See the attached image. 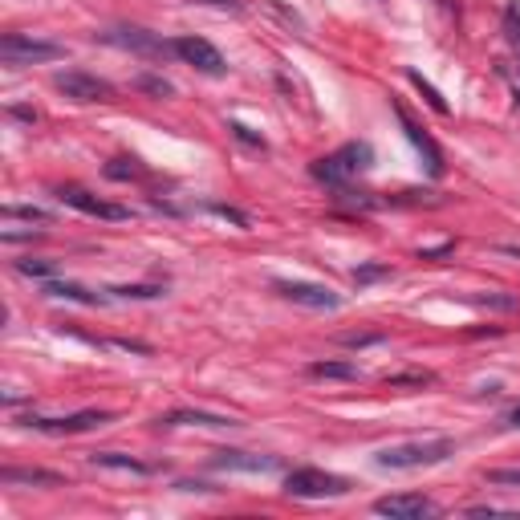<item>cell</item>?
<instances>
[{"label":"cell","instance_id":"277c9868","mask_svg":"<svg viewBox=\"0 0 520 520\" xmlns=\"http://www.w3.org/2000/svg\"><path fill=\"white\" fill-rule=\"evenodd\" d=\"M285 492L301 496V500H330V496H346L350 480H342L334 472H321V468H297L285 476Z\"/></svg>","mask_w":520,"mask_h":520},{"label":"cell","instance_id":"4dcf8cb0","mask_svg":"<svg viewBox=\"0 0 520 520\" xmlns=\"http://www.w3.org/2000/svg\"><path fill=\"white\" fill-rule=\"evenodd\" d=\"M480 305H500V309H516V297H476Z\"/></svg>","mask_w":520,"mask_h":520},{"label":"cell","instance_id":"4316f807","mask_svg":"<svg viewBox=\"0 0 520 520\" xmlns=\"http://www.w3.org/2000/svg\"><path fill=\"white\" fill-rule=\"evenodd\" d=\"M407 382L423 386V382H431V374H427V370H419V374H395V378H386V386H407Z\"/></svg>","mask_w":520,"mask_h":520},{"label":"cell","instance_id":"8992f818","mask_svg":"<svg viewBox=\"0 0 520 520\" xmlns=\"http://www.w3.org/2000/svg\"><path fill=\"white\" fill-rule=\"evenodd\" d=\"M53 86L70 98V102H114V86L106 78H94V74H82V70H61L53 74Z\"/></svg>","mask_w":520,"mask_h":520},{"label":"cell","instance_id":"ba28073f","mask_svg":"<svg viewBox=\"0 0 520 520\" xmlns=\"http://www.w3.org/2000/svg\"><path fill=\"white\" fill-rule=\"evenodd\" d=\"M374 512L390 516V520H423V516H435V500L419 496V492H399V496L374 500Z\"/></svg>","mask_w":520,"mask_h":520},{"label":"cell","instance_id":"5b68a950","mask_svg":"<svg viewBox=\"0 0 520 520\" xmlns=\"http://www.w3.org/2000/svg\"><path fill=\"white\" fill-rule=\"evenodd\" d=\"M110 45H122L130 53H139L147 61H167V57H179L175 53V41H163L159 33H147V29H135V25H122V29H110L102 33Z\"/></svg>","mask_w":520,"mask_h":520},{"label":"cell","instance_id":"e0dca14e","mask_svg":"<svg viewBox=\"0 0 520 520\" xmlns=\"http://www.w3.org/2000/svg\"><path fill=\"white\" fill-rule=\"evenodd\" d=\"M309 378H362V370L354 362H313Z\"/></svg>","mask_w":520,"mask_h":520},{"label":"cell","instance_id":"d4e9b609","mask_svg":"<svg viewBox=\"0 0 520 520\" xmlns=\"http://www.w3.org/2000/svg\"><path fill=\"white\" fill-rule=\"evenodd\" d=\"M118 297H139V301H147V297H159L163 289L159 285H126V289H114Z\"/></svg>","mask_w":520,"mask_h":520},{"label":"cell","instance_id":"f546056e","mask_svg":"<svg viewBox=\"0 0 520 520\" xmlns=\"http://www.w3.org/2000/svg\"><path fill=\"white\" fill-rule=\"evenodd\" d=\"M139 86H143V90H151V94H171V86H167V82H159V78H143Z\"/></svg>","mask_w":520,"mask_h":520},{"label":"cell","instance_id":"ffe728a7","mask_svg":"<svg viewBox=\"0 0 520 520\" xmlns=\"http://www.w3.org/2000/svg\"><path fill=\"white\" fill-rule=\"evenodd\" d=\"M504 37H508L512 53L520 57V0H512V5L504 9Z\"/></svg>","mask_w":520,"mask_h":520},{"label":"cell","instance_id":"52a82bcc","mask_svg":"<svg viewBox=\"0 0 520 520\" xmlns=\"http://www.w3.org/2000/svg\"><path fill=\"white\" fill-rule=\"evenodd\" d=\"M285 301H293V305H305V309H338L342 305V297L330 289V285H309V281H277L273 285Z\"/></svg>","mask_w":520,"mask_h":520},{"label":"cell","instance_id":"3957f363","mask_svg":"<svg viewBox=\"0 0 520 520\" xmlns=\"http://www.w3.org/2000/svg\"><path fill=\"white\" fill-rule=\"evenodd\" d=\"M65 57V45L57 41H41V37H29V33H5L0 37V61L21 70V65H41V61H57Z\"/></svg>","mask_w":520,"mask_h":520},{"label":"cell","instance_id":"f1b7e54d","mask_svg":"<svg viewBox=\"0 0 520 520\" xmlns=\"http://www.w3.org/2000/svg\"><path fill=\"white\" fill-rule=\"evenodd\" d=\"M374 342H382V334H346V338H342V346H354V350L374 346Z\"/></svg>","mask_w":520,"mask_h":520},{"label":"cell","instance_id":"603a6c76","mask_svg":"<svg viewBox=\"0 0 520 520\" xmlns=\"http://www.w3.org/2000/svg\"><path fill=\"white\" fill-rule=\"evenodd\" d=\"M17 273H25V277H49L53 265H49V260H17Z\"/></svg>","mask_w":520,"mask_h":520},{"label":"cell","instance_id":"d6a6232c","mask_svg":"<svg viewBox=\"0 0 520 520\" xmlns=\"http://www.w3.org/2000/svg\"><path fill=\"white\" fill-rule=\"evenodd\" d=\"M504 78L512 82V94H516V102H520V74H512V70H504Z\"/></svg>","mask_w":520,"mask_h":520},{"label":"cell","instance_id":"9a60e30c","mask_svg":"<svg viewBox=\"0 0 520 520\" xmlns=\"http://www.w3.org/2000/svg\"><path fill=\"white\" fill-rule=\"evenodd\" d=\"M163 427H236V419L228 415H208V411H175L167 419H159Z\"/></svg>","mask_w":520,"mask_h":520},{"label":"cell","instance_id":"83f0119b","mask_svg":"<svg viewBox=\"0 0 520 520\" xmlns=\"http://www.w3.org/2000/svg\"><path fill=\"white\" fill-rule=\"evenodd\" d=\"M386 273H390L386 265H366V269H358V273H354V281H358V285H366V281H378V277H386Z\"/></svg>","mask_w":520,"mask_h":520},{"label":"cell","instance_id":"484cf974","mask_svg":"<svg viewBox=\"0 0 520 520\" xmlns=\"http://www.w3.org/2000/svg\"><path fill=\"white\" fill-rule=\"evenodd\" d=\"M228 130H232V135H236L240 143H248V147H265V139L252 135V130H248V126H240V122H228Z\"/></svg>","mask_w":520,"mask_h":520},{"label":"cell","instance_id":"5bb4252c","mask_svg":"<svg viewBox=\"0 0 520 520\" xmlns=\"http://www.w3.org/2000/svg\"><path fill=\"white\" fill-rule=\"evenodd\" d=\"M94 468H114V472H135V476H151V464L135 460V455H122V451H94L90 455Z\"/></svg>","mask_w":520,"mask_h":520},{"label":"cell","instance_id":"6da1fadb","mask_svg":"<svg viewBox=\"0 0 520 520\" xmlns=\"http://www.w3.org/2000/svg\"><path fill=\"white\" fill-rule=\"evenodd\" d=\"M455 451L451 439H415V443H399V447H382L374 455L378 468H390V472H411V468H435L443 464L447 455Z\"/></svg>","mask_w":520,"mask_h":520},{"label":"cell","instance_id":"ac0fdd59","mask_svg":"<svg viewBox=\"0 0 520 520\" xmlns=\"http://www.w3.org/2000/svg\"><path fill=\"white\" fill-rule=\"evenodd\" d=\"M45 293H49V297H65V301H82V305H98L94 293H86L82 285H70V281H49Z\"/></svg>","mask_w":520,"mask_h":520},{"label":"cell","instance_id":"7a4b0ae2","mask_svg":"<svg viewBox=\"0 0 520 520\" xmlns=\"http://www.w3.org/2000/svg\"><path fill=\"white\" fill-rule=\"evenodd\" d=\"M370 163H374L370 143H346V147H338L334 155L317 159V163L309 167V175L321 179V183H330V187H346V183H350L354 175H362Z\"/></svg>","mask_w":520,"mask_h":520},{"label":"cell","instance_id":"9c48e42d","mask_svg":"<svg viewBox=\"0 0 520 520\" xmlns=\"http://www.w3.org/2000/svg\"><path fill=\"white\" fill-rule=\"evenodd\" d=\"M175 53H179L187 65H195L200 74H224V70H228L224 53H220L212 41H204V37H179V41H175Z\"/></svg>","mask_w":520,"mask_h":520},{"label":"cell","instance_id":"d6986e66","mask_svg":"<svg viewBox=\"0 0 520 520\" xmlns=\"http://www.w3.org/2000/svg\"><path fill=\"white\" fill-rule=\"evenodd\" d=\"M407 78H411V86H415V90H419V94L427 98V106H431L435 114H447V102H443V94H439V90H435V86H431V82H427L423 74H415V70H411Z\"/></svg>","mask_w":520,"mask_h":520},{"label":"cell","instance_id":"4fadbf2b","mask_svg":"<svg viewBox=\"0 0 520 520\" xmlns=\"http://www.w3.org/2000/svg\"><path fill=\"white\" fill-rule=\"evenodd\" d=\"M212 468H220V472H277L281 468V460L277 455H252V451H216V460H212Z\"/></svg>","mask_w":520,"mask_h":520},{"label":"cell","instance_id":"836d02e7","mask_svg":"<svg viewBox=\"0 0 520 520\" xmlns=\"http://www.w3.org/2000/svg\"><path fill=\"white\" fill-rule=\"evenodd\" d=\"M504 423H508V427H520V407H512V411L504 415Z\"/></svg>","mask_w":520,"mask_h":520},{"label":"cell","instance_id":"cb8c5ba5","mask_svg":"<svg viewBox=\"0 0 520 520\" xmlns=\"http://www.w3.org/2000/svg\"><path fill=\"white\" fill-rule=\"evenodd\" d=\"M488 484H508V488H520V468H496L484 476Z\"/></svg>","mask_w":520,"mask_h":520},{"label":"cell","instance_id":"7402d4cb","mask_svg":"<svg viewBox=\"0 0 520 520\" xmlns=\"http://www.w3.org/2000/svg\"><path fill=\"white\" fill-rule=\"evenodd\" d=\"M5 216H9V220H37V224H49V212H41V208H25V204H9Z\"/></svg>","mask_w":520,"mask_h":520},{"label":"cell","instance_id":"1f68e13d","mask_svg":"<svg viewBox=\"0 0 520 520\" xmlns=\"http://www.w3.org/2000/svg\"><path fill=\"white\" fill-rule=\"evenodd\" d=\"M200 5H220V9H240V0H200Z\"/></svg>","mask_w":520,"mask_h":520},{"label":"cell","instance_id":"30bf717a","mask_svg":"<svg viewBox=\"0 0 520 520\" xmlns=\"http://www.w3.org/2000/svg\"><path fill=\"white\" fill-rule=\"evenodd\" d=\"M57 200L70 204V208H78V212H86V216H98V220H130V208L106 204V200H98V195H90L86 187H61Z\"/></svg>","mask_w":520,"mask_h":520},{"label":"cell","instance_id":"2e32d148","mask_svg":"<svg viewBox=\"0 0 520 520\" xmlns=\"http://www.w3.org/2000/svg\"><path fill=\"white\" fill-rule=\"evenodd\" d=\"M0 484H61V476L57 472H41V468H5V472H0Z\"/></svg>","mask_w":520,"mask_h":520},{"label":"cell","instance_id":"8fae6325","mask_svg":"<svg viewBox=\"0 0 520 520\" xmlns=\"http://www.w3.org/2000/svg\"><path fill=\"white\" fill-rule=\"evenodd\" d=\"M395 114H399V122H403V130H407V139H411V147L423 155V163H427V175H443V151H439V143L427 135V130L407 114V106H395Z\"/></svg>","mask_w":520,"mask_h":520},{"label":"cell","instance_id":"7c38bea8","mask_svg":"<svg viewBox=\"0 0 520 520\" xmlns=\"http://www.w3.org/2000/svg\"><path fill=\"white\" fill-rule=\"evenodd\" d=\"M25 427H37V431H49V435H78V431H90V427H102L110 423L106 411H78V415H65V419H21Z\"/></svg>","mask_w":520,"mask_h":520},{"label":"cell","instance_id":"44dd1931","mask_svg":"<svg viewBox=\"0 0 520 520\" xmlns=\"http://www.w3.org/2000/svg\"><path fill=\"white\" fill-rule=\"evenodd\" d=\"M147 171L139 167V159H110L106 163V179H143Z\"/></svg>","mask_w":520,"mask_h":520}]
</instances>
